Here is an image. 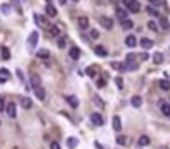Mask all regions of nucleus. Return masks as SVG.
<instances>
[{
  "instance_id": "obj_1",
  "label": "nucleus",
  "mask_w": 170,
  "mask_h": 149,
  "mask_svg": "<svg viewBox=\"0 0 170 149\" xmlns=\"http://www.w3.org/2000/svg\"><path fill=\"white\" fill-rule=\"evenodd\" d=\"M39 32L37 30H33L32 34L29 35V40H27V45H29V49H35L37 44H39Z\"/></svg>"
},
{
  "instance_id": "obj_2",
  "label": "nucleus",
  "mask_w": 170,
  "mask_h": 149,
  "mask_svg": "<svg viewBox=\"0 0 170 149\" xmlns=\"http://www.w3.org/2000/svg\"><path fill=\"white\" fill-rule=\"evenodd\" d=\"M5 111H7V116L10 117V119H15V117H17V107H15L14 102H8V104L5 105Z\"/></svg>"
},
{
  "instance_id": "obj_3",
  "label": "nucleus",
  "mask_w": 170,
  "mask_h": 149,
  "mask_svg": "<svg viewBox=\"0 0 170 149\" xmlns=\"http://www.w3.org/2000/svg\"><path fill=\"white\" fill-rule=\"evenodd\" d=\"M90 121L95 124V126H104V122H105V119L102 117V114H98V112H94L90 116Z\"/></svg>"
},
{
  "instance_id": "obj_4",
  "label": "nucleus",
  "mask_w": 170,
  "mask_h": 149,
  "mask_svg": "<svg viewBox=\"0 0 170 149\" xmlns=\"http://www.w3.org/2000/svg\"><path fill=\"white\" fill-rule=\"evenodd\" d=\"M100 24L105 27L107 30H112V27H113V20L110 17H107V15H104V17L100 18Z\"/></svg>"
},
{
  "instance_id": "obj_5",
  "label": "nucleus",
  "mask_w": 170,
  "mask_h": 149,
  "mask_svg": "<svg viewBox=\"0 0 170 149\" xmlns=\"http://www.w3.org/2000/svg\"><path fill=\"white\" fill-rule=\"evenodd\" d=\"M94 52H95L97 57H107V55H109V52H107V49H105L104 45H97V47L94 49Z\"/></svg>"
},
{
  "instance_id": "obj_6",
  "label": "nucleus",
  "mask_w": 170,
  "mask_h": 149,
  "mask_svg": "<svg viewBox=\"0 0 170 149\" xmlns=\"http://www.w3.org/2000/svg\"><path fill=\"white\" fill-rule=\"evenodd\" d=\"M112 69L119 70V72H125L127 70V64L125 62H112Z\"/></svg>"
},
{
  "instance_id": "obj_7",
  "label": "nucleus",
  "mask_w": 170,
  "mask_h": 149,
  "mask_svg": "<svg viewBox=\"0 0 170 149\" xmlns=\"http://www.w3.org/2000/svg\"><path fill=\"white\" fill-rule=\"evenodd\" d=\"M140 47L144 49V50H148V49L153 47V42H152L150 39H145V37H144V39L140 40Z\"/></svg>"
},
{
  "instance_id": "obj_8",
  "label": "nucleus",
  "mask_w": 170,
  "mask_h": 149,
  "mask_svg": "<svg viewBox=\"0 0 170 149\" xmlns=\"http://www.w3.org/2000/svg\"><path fill=\"white\" fill-rule=\"evenodd\" d=\"M65 101L70 107H79V99L75 96H65Z\"/></svg>"
},
{
  "instance_id": "obj_9",
  "label": "nucleus",
  "mask_w": 170,
  "mask_h": 149,
  "mask_svg": "<svg viewBox=\"0 0 170 149\" xmlns=\"http://www.w3.org/2000/svg\"><path fill=\"white\" fill-rule=\"evenodd\" d=\"M112 126H113V131H122V121H120L119 116H113V121H112Z\"/></svg>"
},
{
  "instance_id": "obj_10",
  "label": "nucleus",
  "mask_w": 170,
  "mask_h": 149,
  "mask_svg": "<svg viewBox=\"0 0 170 149\" xmlns=\"http://www.w3.org/2000/svg\"><path fill=\"white\" fill-rule=\"evenodd\" d=\"M125 45H127V47H130V49H134L135 45H137V39H135V35L125 37Z\"/></svg>"
},
{
  "instance_id": "obj_11",
  "label": "nucleus",
  "mask_w": 170,
  "mask_h": 149,
  "mask_svg": "<svg viewBox=\"0 0 170 149\" xmlns=\"http://www.w3.org/2000/svg\"><path fill=\"white\" fill-rule=\"evenodd\" d=\"M35 96H37V99H39V101H44L45 99V89L42 87V86H39V87H35Z\"/></svg>"
},
{
  "instance_id": "obj_12",
  "label": "nucleus",
  "mask_w": 170,
  "mask_h": 149,
  "mask_svg": "<svg viewBox=\"0 0 170 149\" xmlns=\"http://www.w3.org/2000/svg\"><path fill=\"white\" fill-rule=\"evenodd\" d=\"M77 24H79L80 29H87V27H88V18L85 17V15H82V17L77 18Z\"/></svg>"
},
{
  "instance_id": "obj_13",
  "label": "nucleus",
  "mask_w": 170,
  "mask_h": 149,
  "mask_svg": "<svg viewBox=\"0 0 170 149\" xmlns=\"http://www.w3.org/2000/svg\"><path fill=\"white\" fill-rule=\"evenodd\" d=\"M33 20H35V22H37V25H40V27L47 24L45 17H44V15H40V14H33Z\"/></svg>"
},
{
  "instance_id": "obj_14",
  "label": "nucleus",
  "mask_w": 170,
  "mask_h": 149,
  "mask_svg": "<svg viewBox=\"0 0 170 149\" xmlns=\"http://www.w3.org/2000/svg\"><path fill=\"white\" fill-rule=\"evenodd\" d=\"M30 84H32V87H39V86H42V80H40V77L37 76V74H33L32 77H30Z\"/></svg>"
},
{
  "instance_id": "obj_15",
  "label": "nucleus",
  "mask_w": 170,
  "mask_h": 149,
  "mask_svg": "<svg viewBox=\"0 0 170 149\" xmlns=\"http://www.w3.org/2000/svg\"><path fill=\"white\" fill-rule=\"evenodd\" d=\"M145 10H147V14H148V15H152V17H160L159 8H157V7H153V5H148V7L145 8Z\"/></svg>"
},
{
  "instance_id": "obj_16",
  "label": "nucleus",
  "mask_w": 170,
  "mask_h": 149,
  "mask_svg": "<svg viewBox=\"0 0 170 149\" xmlns=\"http://www.w3.org/2000/svg\"><path fill=\"white\" fill-rule=\"evenodd\" d=\"M115 15H117V18H119V20H125V18H127V10L117 7L115 8Z\"/></svg>"
},
{
  "instance_id": "obj_17",
  "label": "nucleus",
  "mask_w": 170,
  "mask_h": 149,
  "mask_svg": "<svg viewBox=\"0 0 170 149\" xmlns=\"http://www.w3.org/2000/svg\"><path fill=\"white\" fill-rule=\"evenodd\" d=\"M160 111H162L163 116L170 117V104H167V102H162V104H160Z\"/></svg>"
},
{
  "instance_id": "obj_18",
  "label": "nucleus",
  "mask_w": 170,
  "mask_h": 149,
  "mask_svg": "<svg viewBox=\"0 0 170 149\" xmlns=\"http://www.w3.org/2000/svg\"><path fill=\"white\" fill-rule=\"evenodd\" d=\"M69 54H70V57L73 59V60H79V57H80V49L79 47H72L69 50Z\"/></svg>"
},
{
  "instance_id": "obj_19",
  "label": "nucleus",
  "mask_w": 170,
  "mask_h": 149,
  "mask_svg": "<svg viewBox=\"0 0 170 149\" xmlns=\"http://www.w3.org/2000/svg\"><path fill=\"white\" fill-rule=\"evenodd\" d=\"M159 22H160V29H163V30H168L170 29V24H168V20H167L165 17H159Z\"/></svg>"
},
{
  "instance_id": "obj_20",
  "label": "nucleus",
  "mask_w": 170,
  "mask_h": 149,
  "mask_svg": "<svg viewBox=\"0 0 170 149\" xmlns=\"http://www.w3.org/2000/svg\"><path fill=\"white\" fill-rule=\"evenodd\" d=\"M67 146H69V149H75L77 146H79V139L77 138H69L67 139Z\"/></svg>"
},
{
  "instance_id": "obj_21",
  "label": "nucleus",
  "mask_w": 170,
  "mask_h": 149,
  "mask_svg": "<svg viewBox=\"0 0 170 149\" xmlns=\"http://www.w3.org/2000/svg\"><path fill=\"white\" fill-rule=\"evenodd\" d=\"M37 57L39 59H48L50 57V52H48L47 49H40V50H37Z\"/></svg>"
},
{
  "instance_id": "obj_22",
  "label": "nucleus",
  "mask_w": 170,
  "mask_h": 149,
  "mask_svg": "<svg viewBox=\"0 0 170 149\" xmlns=\"http://www.w3.org/2000/svg\"><path fill=\"white\" fill-rule=\"evenodd\" d=\"M67 45V37L65 35H58V39H57V47L58 49H63Z\"/></svg>"
},
{
  "instance_id": "obj_23",
  "label": "nucleus",
  "mask_w": 170,
  "mask_h": 149,
  "mask_svg": "<svg viewBox=\"0 0 170 149\" xmlns=\"http://www.w3.org/2000/svg\"><path fill=\"white\" fill-rule=\"evenodd\" d=\"M20 104H22L23 109H30V107H32V99H30V97H22Z\"/></svg>"
},
{
  "instance_id": "obj_24",
  "label": "nucleus",
  "mask_w": 170,
  "mask_h": 149,
  "mask_svg": "<svg viewBox=\"0 0 170 149\" xmlns=\"http://www.w3.org/2000/svg\"><path fill=\"white\" fill-rule=\"evenodd\" d=\"M148 144H150V138H148V136H140V138H138V146H140V147L148 146Z\"/></svg>"
},
{
  "instance_id": "obj_25",
  "label": "nucleus",
  "mask_w": 170,
  "mask_h": 149,
  "mask_svg": "<svg viewBox=\"0 0 170 149\" xmlns=\"http://www.w3.org/2000/svg\"><path fill=\"white\" fill-rule=\"evenodd\" d=\"M45 10H47V15H50V17H55V15H57V8H55L50 2L47 4V8H45Z\"/></svg>"
},
{
  "instance_id": "obj_26",
  "label": "nucleus",
  "mask_w": 170,
  "mask_h": 149,
  "mask_svg": "<svg viewBox=\"0 0 170 149\" xmlns=\"http://www.w3.org/2000/svg\"><path fill=\"white\" fill-rule=\"evenodd\" d=\"M48 35H50V37H58V35H60V29H58L57 25H52L50 30H48Z\"/></svg>"
},
{
  "instance_id": "obj_27",
  "label": "nucleus",
  "mask_w": 170,
  "mask_h": 149,
  "mask_svg": "<svg viewBox=\"0 0 170 149\" xmlns=\"http://www.w3.org/2000/svg\"><path fill=\"white\" fill-rule=\"evenodd\" d=\"M159 87L162 89V91H170V80H160Z\"/></svg>"
},
{
  "instance_id": "obj_28",
  "label": "nucleus",
  "mask_w": 170,
  "mask_h": 149,
  "mask_svg": "<svg viewBox=\"0 0 170 149\" xmlns=\"http://www.w3.org/2000/svg\"><path fill=\"white\" fill-rule=\"evenodd\" d=\"M10 10H12L10 4H2V5H0V12H2L4 15H8V14H10Z\"/></svg>"
},
{
  "instance_id": "obj_29",
  "label": "nucleus",
  "mask_w": 170,
  "mask_h": 149,
  "mask_svg": "<svg viewBox=\"0 0 170 149\" xmlns=\"http://www.w3.org/2000/svg\"><path fill=\"white\" fill-rule=\"evenodd\" d=\"M132 105H134V107H140L142 105V97L140 96H134V97H132Z\"/></svg>"
},
{
  "instance_id": "obj_30",
  "label": "nucleus",
  "mask_w": 170,
  "mask_h": 149,
  "mask_svg": "<svg viewBox=\"0 0 170 149\" xmlns=\"http://www.w3.org/2000/svg\"><path fill=\"white\" fill-rule=\"evenodd\" d=\"M132 27H134V22H132V20H122V29L123 30H128V29H132Z\"/></svg>"
},
{
  "instance_id": "obj_31",
  "label": "nucleus",
  "mask_w": 170,
  "mask_h": 149,
  "mask_svg": "<svg viewBox=\"0 0 170 149\" xmlns=\"http://www.w3.org/2000/svg\"><path fill=\"white\" fill-rule=\"evenodd\" d=\"M127 142H128V139H127V136H123V134L117 136V144H122V146H127Z\"/></svg>"
},
{
  "instance_id": "obj_32",
  "label": "nucleus",
  "mask_w": 170,
  "mask_h": 149,
  "mask_svg": "<svg viewBox=\"0 0 170 149\" xmlns=\"http://www.w3.org/2000/svg\"><path fill=\"white\" fill-rule=\"evenodd\" d=\"M152 59H153V62H155V64H162V62H163V55L160 54V52H155Z\"/></svg>"
},
{
  "instance_id": "obj_33",
  "label": "nucleus",
  "mask_w": 170,
  "mask_h": 149,
  "mask_svg": "<svg viewBox=\"0 0 170 149\" xmlns=\"http://www.w3.org/2000/svg\"><path fill=\"white\" fill-rule=\"evenodd\" d=\"M10 77V72L7 69H0V80H7Z\"/></svg>"
},
{
  "instance_id": "obj_34",
  "label": "nucleus",
  "mask_w": 170,
  "mask_h": 149,
  "mask_svg": "<svg viewBox=\"0 0 170 149\" xmlns=\"http://www.w3.org/2000/svg\"><path fill=\"white\" fill-rule=\"evenodd\" d=\"M148 29L153 30V32H157V30H159V24L153 22V20H150V22H148Z\"/></svg>"
},
{
  "instance_id": "obj_35",
  "label": "nucleus",
  "mask_w": 170,
  "mask_h": 149,
  "mask_svg": "<svg viewBox=\"0 0 170 149\" xmlns=\"http://www.w3.org/2000/svg\"><path fill=\"white\" fill-rule=\"evenodd\" d=\"M148 2H150V5H153V7H162L163 5V0H148Z\"/></svg>"
},
{
  "instance_id": "obj_36",
  "label": "nucleus",
  "mask_w": 170,
  "mask_h": 149,
  "mask_svg": "<svg viewBox=\"0 0 170 149\" xmlns=\"http://www.w3.org/2000/svg\"><path fill=\"white\" fill-rule=\"evenodd\" d=\"M2 59H10V52H8V49L7 47H2Z\"/></svg>"
},
{
  "instance_id": "obj_37",
  "label": "nucleus",
  "mask_w": 170,
  "mask_h": 149,
  "mask_svg": "<svg viewBox=\"0 0 170 149\" xmlns=\"http://www.w3.org/2000/svg\"><path fill=\"white\" fill-rule=\"evenodd\" d=\"M94 101L97 102V105H98V107H104V105H105V102L102 101V99L98 97V96H94Z\"/></svg>"
},
{
  "instance_id": "obj_38",
  "label": "nucleus",
  "mask_w": 170,
  "mask_h": 149,
  "mask_svg": "<svg viewBox=\"0 0 170 149\" xmlns=\"http://www.w3.org/2000/svg\"><path fill=\"white\" fill-rule=\"evenodd\" d=\"M135 59H137V55H135V54H127L125 62H135Z\"/></svg>"
},
{
  "instance_id": "obj_39",
  "label": "nucleus",
  "mask_w": 170,
  "mask_h": 149,
  "mask_svg": "<svg viewBox=\"0 0 170 149\" xmlns=\"http://www.w3.org/2000/svg\"><path fill=\"white\" fill-rule=\"evenodd\" d=\"M98 35H100V34H98V30H95V29H92L90 30V39H98Z\"/></svg>"
},
{
  "instance_id": "obj_40",
  "label": "nucleus",
  "mask_w": 170,
  "mask_h": 149,
  "mask_svg": "<svg viewBox=\"0 0 170 149\" xmlns=\"http://www.w3.org/2000/svg\"><path fill=\"white\" fill-rule=\"evenodd\" d=\"M5 105H7V104H5V97H4V96H0V111H4Z\"/></svg>"
},
{
  "instance_id": "obj_41",
  "label": "nucleus",
  "mask_w": 170,
  "mask_h": 149,
  "mask_svg": "<svg viewBox=\"0 0 170 149\" xmlns=\"http://www.w3.org/2000/svg\"><path fill=\"white\" fill-rule=\"evenodd\" d=\"M115 84L119 86V89H122V87H123V80L120 79V77H115Z\"/></svg>"
},
{
  "instance_id": "obj_42",
  "label": "nucleus",
  "mask_w": 170,
  "mask_h": 149,
  "mask_svg": "<svg viewBox=\"0 0 170 149\" xmlns=\"http://www.w3.org/2000/svg\"><path fill=\"white\" fill-rule=\"evenodd\" d=\"M122 2H123V5H125V7L128 8V7H130V4H134L135 0H122Z\"/></svg>"
},
{
  "instance_id": "obj_43",
  "label": "nucleus",
  "mask_w": 170,
  "mask_h": 149,
  "mask_svg": "<svg viewBox=\"0 0 170 149\" xmlns=\"http://www.w3.org/2000/svg\"><path fill=\"white\" fill-rule=\"evenodd\" d=\"M50 149H60V144H58V142H52Z\"/></svg>"
},
{
  "instance_id": "obj_44",
  "label": "nucleus",
  "mask_w": 170,
  "mask_h": 149,
  "mask_svg": "<svg viewBox=\"0 0 170 149\" xmlns=\"http://www.w3.org/2000/svg\"><path fill=\"white\" fill-rule=\"evenodd\" d=\"M140 59H142V60H147V59H148L147 52H142V54H140Z\"/></svg>"
},
{
  "instance_id": "obj_45",
  "label": "nucleus",
  "mask_w": 170,
  "mask_h": 149,
  "mask_svg": "<svg viewBox=\"0 0 170 149\" xmlns=\"http://www.w3.org/2000/svg\"><path fill=\"white\" fill-rule=\"evenodd\" d=\"M87 74H88V76H95V69H90V67H88V69H87Z\"/></svg>"
},
{
  "instance_id": "obj_46",
  "label": "nucleus",
  "mask_w": 170,
  "mask_h": 149,
  "mask_svg": "<svg viewBox=\"0 0 170 149\" xmlns=\"http://www.w3.org/2000/svg\"><path fill=\"white\" fill-rule=\"evenodd\" d=\"M17 76L20 77V80H22V82H23V74H22V70H20V69L17 70Z\"/></svg>"
},
{
  "instance_id": "obj_47",
  "label": "nucleus",
  "mask_w": 170,
  "mask_h": 149,
  "mask_svg": "<svg viewBox=\"0 0 170 149\" xmlns=\"http://www.w3.org/2000/svg\"><path fill=\"white\" fill-rule=\"evenodd\" d=\"M58 2H60V4L63 5V4H65V2H67V0H58Z\"/></svg>"
},
{
  "instance_id": "obj_48",
  "label": "nucleus",
  "mask_w": 170,
  "mask_h": 149,
  "mask_svg": "<svg viewBox=\"0 0 170 149\" xmlns=\"http://www.w3.org/2000/svg\"><path fill=\"white\" fill-rule=\"evenodd\" d=\"M95 144H97V149H102V147H100V146H98V142H95Z\"/></svg>"
},
{
  "instance_id": "obj_49",
  "label": "nucleus",
  "mask_w": 170,
  "mask_h": 149,
  "mask_svg": "<svg viewBox=\"0 0 170 149\" xmlns=\"http://www.w3.org/2000/svg\"><path fill=\"white\" fill-rule=\"evenodd\" d=\"M159 149H167V147H165V146H162V147H159Z\"/></svg>"
},
{
  "instance_id": "obj_50",
  "label": "nucleus",
  "mask_w": 170,
  "mask_h": 149,
  "mask_svg": "<svg viewBox=\"0 0 170 149\" xmlns=\"http://www.w3.org/2000/svg\"><path fill=\"white\" fill-rule=\"evenodd\" d=\"M73 2H79V0H73Z\"/></svg>"
}]
</instances>
